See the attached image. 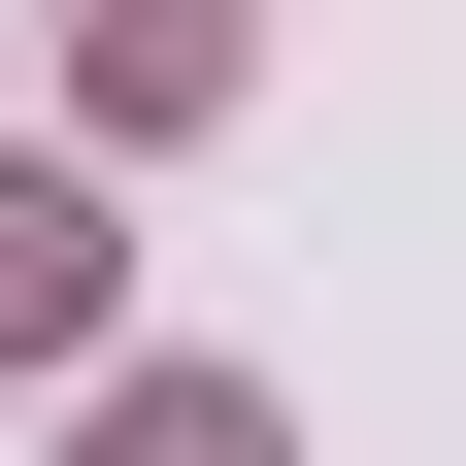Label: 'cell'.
<instances>
[{"label":"cell","mask_w":466,"mask_h":466,"mask_svg":"<svg viewBox=\"0 0 466 466\" xmlns=\"http://www.w3.org/2000/svg\"><path fill=\"white\" fill-rule=\"evenodd\" d=\"M100 466H267V433H233V400H134V433H100Z\"/></svg>","instance_id":"obj_1"}]
</instances>
